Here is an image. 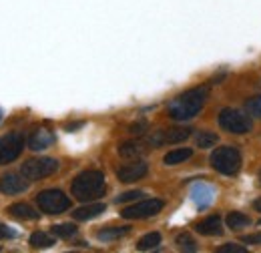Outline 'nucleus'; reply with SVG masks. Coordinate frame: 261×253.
<instances>
[{
	"label": "nucleus",
	"instance_id": "nucleus-1",
	"mask_svg": "<svg viewBox=\"0 0 261 253\" xmlns=\"http://www.w3.org/2000/svg\"><path fill=\"white\" fill-rule=\"evenodd\" d=\"M207 87H195L185 91L183 95L171 100L169 105V117L173 121H191L193 117L199 115V111L203 109L205 100H207Z\"/></svg>",
	"mask_w": 261,
	"mask_h": 253
},
{
	"label": "nucleus",
	"instance_id": "nucleus-2",
	"mask_svg": "<svg viewBox=\"0 0 261 253\" xmlns=\"http://www.w3.org/2000/svg\"><path fill=\"white\" fill-rule=\"evenodd\" d=\"M105 189H107L105 175L97 169H89V171L79 173L70 185L74 199H79V201H95V199L105 195Z\"/></svg>",
	"mask_w": 261,
	"mask_h": 253
},
{
	"label": "nucleus",
	"instance_id": "nucleus-3",
	"mask_svg": "<svg viewBox=\"0 0 261 253\" xmlns=\"http://www.w3.org/2000/svg\"><path fill=\"white\" fill-rule=\"evenodd\" d=\"M36 205L46 215H61L70 209V199L61 189H44L36 195Z\"/></svg>",
	"mask_w": 261,
	"mask_h": 253
},
{
	"label": "nucleus",
	"instance_id": "nucleus-4",
	"mask_svg": "<svg viewBox=\"0 0 261 253\" xmlns=\"http://www.w3.org/2000/svg\"><path fill=\"white\" fill-rule=\"evenodd\" d=\"M61 163L53 157H36L27 161L22 167H20V173L29 179V181H40V179H46L50 175H55L59 171Z\"/></svg>",
	"mask_w": 261,
	"mask_h": 253
},
{
	"label": "nucleus",
	"instance_id": "nucleus-5",
	"mask_svg": "<svg viewBox=\"0 0 261 253\" xmlns=\"http://www.w3.org/2000/svg\"><path fill=\"white\" fill-rule=\"evenodd\" d=\"M211 165L221 175H235L241 169V153L235 147H221V149L213 151Z\"/></svg>",
	"mask_w": 261,
	"mask_h": 253
},
{
	"label": "nucleus",
	"instance_id": "nucleus-6",
	"mask_svg": "<svg viewBox=\"0 0 261 253\" xmlns=\"http://www.w3.org/2000/svg\"><path fill=\"white\" fill-rule=\"evenodd\" d=\"M217 123L221 129H225L227 133H233V135H245L253 129V121L237 109H223L217 117Z\"/></svg>",
	"mask_w": 261,
	"mask_h": 253
},
{
	"label": "nucleus",
	"instance_id": "nucleus-7",
	"mask_svg": "<svg viewBox=\"0 0 261 253\" xmlns=\"http://www.w3.org/2000/svg\"><path fill=\"white\" fill-rule=\"evenodd\" d=\"M163 199H143V201H137L129 207H125L121 211V217L123 219H149V217L159 215L163 211Z\"/></svg>",
	"mask_w": 261,
	"mask_h": 253
},
{
	"label": "nucleus",
	"instance_id": "nucleus-8",
	"mask_svg": "<svg viewBox=\"0 0 261 253\" xmlns=\"http://www.w3.org/2000/svg\"><path fill=\"white\" fill-rule=\"evenodd\" d=\"M24 149V137L22 133H8L0 137V165H8L20 157Z\"/></svg>",
	"mask_w": 261,
	"mask_h": 253
},
{
	"label": "nucleus",
	"instance_id": "nucleus-9",
	"mask_svg": "<svg viewBox=\"0 0 261 253\" xmlns=\"http://www.w3.org/2000/svg\"><path fill=\"white\" fill-rule=\"evenodd\" d=\"M191 129L189 127H175V129H163V131H157L153 133L147 143L151 147H161V145H173V143H181L185 139L191 137Z\"/></svg>",
	"mask_w": 261,
	"mask_h": 253
},
{
	"label": "nucleus",
	"instance_id": "nucleus-10",
	"mask_svg": "<svg viewBox=\"0 0 261 253\" xmlns=\"http://www.w3.org/2000/svg\"><path fill=\"white\" fill-rule=\"evenodd\" d=\"M147 173H149V165L145 161H135V163H129V165H123L117 171V179L121 183H135V181L143 179Z\"/></svg>",
	"mask_w": 261,
	"mask_h": 253
},
{
	"label": "nucleus",
	"instance_id": "nucleus-11",
	"mask_svg": "<svg viewBox=\"0 0 261 253\" xmlns=\"http://www.w3.org/2000/svg\"><path fill=\"white\" fill-rule=\"evenodd\" d=\"M29 189V179L20 173H6L2 179H0V191L6 193V195H18V193H24Z\"/></svg>",
	"mask_w": 261,
	"mask_h": 253
},
{
	"label": "nucleus",
	"instance_id": "nucleus-12",
	"mask_svg": "<svg viewBox=\"0 0 261 253\" xmlns=\"http://www.w3.org/2000/svg\"><path fill=\"white\" fill-rule=\"evenodd\" d=\"M53 143H55V135L50 131H46V129H36L34 133H31V137H29V147L33 151H44Z\"/></svg>",
	"mask_w": 261,
	"mask_h": 253
},
{
	"label": "nucleus",
	"instance_id": "nucleus-13",
	"mask_svg": "<svg viewBox=\"0 0 261 253\" xmlns=\"http://www.w3.org/2000/svg\"><path fill=\"white\" fill-rule=\"evenodd\" d=\"M195 231L201 235H221L223 233V221H221L219 215H209V217L195 223Z\"/></svg>",
	"mask_w": 261,
	"mask_h": 253
},
{
	"label": "nucleus",
	"instance_id": "nucleus-14",
	"mask_svg": "<svg viewBox=\"0 0 261 253\" xmlns=\"http://www.w3.org/2000/svg\"><path fill=\"white\" fill-rule=\"evenodd\" d=\"M105 209H107L105 203H89V205H85V207H79V209L72 213V217H74L76 221H89V219L98 217Z\"/></svg>",
	"mask_w": 261,
	"mask_h": 253
},
{
	"label": "nucleus",
	"instance_id": "nucleus-15",
	"mask_svg": "<svg viewBox=\"0 0 261 253\" xmlns=\"http://www.w3.org/2000/svg\"><path fill=\"white\" fill-rule=\"evenodd\" d=\"M6 213H8L10 217H14V219H27V221L38 219V211H34L33 207L27 205V203H12V205L6 209Z\"/></svg>",
	"mask_w": 261,
	"mask_h": 253
},
{
	"label": "nucleus",
	"instance_id": "nucleus-16",
	"mask_svg": "<svg viewBox=\"0 0 261 253\" xmlns=\"http://www.w3.org/2000/svg\"><path fill=\"white\" fill-rule=\"evenodd\" d=\"M145 151H147V149H145V143H143V141H137V139L125 141V143L119 145V155L125 159L139 157V155H143Z\"/></svg>",
	"mask_w": 261,
	"mask_h": 253
},
{
	"label": "nucleus",
	"instance_id": "nucleus-17",
	"mask_svg": "<svg viewBox=\"0 0 261 253\" xmlns=\"http://www.w3.org/2000/svg\"><path fill=\"white\" fill-rule=\"evenodd\" d=\"M129 231H130L129 225H125V227H102L97 233V237L100 241H115V239L127 235Z\"/></svg>",
	"mask_w": 261,
	"mask_h": 253
},
{
	"label": "nucleus",
	"instance_id": "nucleus-18",
	"mask_svg": "<svg viewBox=\"0 0 261 253\" xmlns=\"http://www.w3.org/2000/svg\"><path fill=\"white\" fill-rule=\"evenodd\" d=\"M191 157H193V149L183 147V149H173V151H169L163 157V163L165 165H179V163H183V161H187V159H191Z\"/></svg>",
	"mask_w": 261,
	"mask_h": 253
},
{
	"label": "nucleus",
	"instance_id": "nucleus-19",
	"mask_svg": "<svg viewBox=\"0 0 261 253\" xmlns=\"http://www.w3.org/2000/svg\"><path fill=\"white\" fill-rule=\"evenodd\" d=\"M159 245H161V233L153 231V233H147V235H143V237L139 239L137 249H139V251H149V249H155V247H159Z\"/></svg>",
	"mask_w": 261,
	"mask_h": 253
},
{
	"label": "nucleus",
	"instance_id": "nucleus-20",
	"mask_svg": "<svg viewBox=\"0 0 261 253\" xmlns=\"http://www.w3.org/2000/svg\"><path fill=\"white\" fill-rule=\"evenodd\" d=\"M225 221H227L229 229H233V231L251 225V219H249L245 213H239V211H231V213H227V219H225Z\"/></svg>",
	"mask_w": 261,
	"mask_h": 253
},
{
	"label": "nucleus",
	"instance_id": "nucleus-21",
	"mask_svg": "<svg viewBox=\"0 0 261 253\" xmlns=\"http://www.w3.org/2000/svg\"><path fill=\"white\" fill-rule=\"evenodd\" d=\"M31 245H33L34 249H46V247L55 245V237H50L44 231H34L33 235H31Z\"/></svg>",
	"mask_w": 261,
	"mask_h": 253
},
{
	"label": "nucleus",
	"instance_id": "nucleus-22",
	"mask_svg": "<svg viewBox=\"0 0 261 253\" xmlns=\"http://www.w3.org/2000/svg\"><path fill=\"white\" fill-rule=\"evenodd\" d=\"M219 143V135L217 133H211V131H203V133H199V137H197V147L199 149H211V147H215Z\"/></svg>",
	"mask_w": 261,
	"mask_h": 253
},
{
	"label": "nucleus",
	"instance_id": "nucleus-23",
	"mask_svg": "<svg viewBox=\"0 0 261 253\" xmlns=\"http://www.w3.org/2000/svg\"><path fill=\"white\" fill-rule=\"evenodd\" d=\"M175 243L179 245V249H181V251H195V249H197L195 239H193V237H191L187 231L179 233V235L175 237Z\"/></svg>",
	"mask_w": 261,
	"mask_h": 253
},
{
	"label": "nucleus",
	"instance_id": "nucleus-24",
	"mask_svg": "<svg viewBox=\"0 0 261 253\" xmlns=\"http://www.w3.org/2000/svg\"><path fill=\"white\" fill-rule=\"evenodd\" d=\"M50 231H53V235H57V237H72V235H76V227L72 225V223H61V225H53L50 227Z\"/></svg>",
	"mask_w": 261,
	"mask_h": 253
},
{
	"label": "nucleus",
	"instance_id": "nucleus-25",
	"mask_svg": "<svg viewBox=\"0 0 261 253\" xmlns=\"http://www.w3.org/2000/svg\"><path fill=\"white\" fill-rule=\"evenodd\" d=\"M211 197H213V191L209 189V187H205V185H201V187L195 191V199L201 207L209 205V203H211Z\"/></svg>",
	"mask_w": 261,
	"mask_h": 253
},
{
	"label": "nucleus",
	"instance_id": "nucleus-26",
	"mask_svg": "<svg viewBox=\"0 0 261 253\" xmlns=\"http://www.w3.org/2000/svg\"><path fill=\"white\" fill-rule=\"evenodd\" d=\"M247 111L253 115V117H257V119H261V95L253 96V98H249L247 100Z\"/></svg>",
	"mask_w": 261,
	"mask_h": 253
},
{
	"label": "nucleus",
	"instance_id": "nucleus-27",
	"mask_svg": "<svg viewBox=\"0 0 261 253\" xmlns=\"http://www.w3.org/2000/svg\"><path fill=\"white\" fill-rule=\"evenodd\" d=\"M139 197H143V191H129V193L119 195V197H117V203H129V201H135V199H139Z\"/></svg>",
	"mask_w": 261,
	"mask_h": 253
},
{
	"label": "nucleus",
	"instance_id": "nucleus-28",
	"mask_svg": "<svg viewBox=\"0 0 261 253\" xmlns=\"http://www.w3.org/2000/svg\"><path fill=\"white\" fill-rule=\"evenodd\" d=\"M217 251L219 253H247V247H243V245H235V243H227V245L219 247Z\"/></svg>",
	"mask_w": 261,
	"mask_h": 253
},
{
	"label": "nucleus",
	"instance_id": "nucleus-29",
	"mask_svg": "<svg viewBox=\"0 0 261 253\" xmlns=\"http://www.w3.org/2000/svg\"><path fill=\"white\" fill-rule=\"evenodd\" d=\"M133 135H143L145 131H147V121H139V123H135V125H130L129 129Z\"/></svg>",
	"mask_w": 261,
	"mask_h": 253
},
{
	"label": "nucleus",
	"instance_id": "nucleus-30",
	"mask_svg": "<svg viewBox=\"0 0 261 253\" xmlns=\"http://www.w3.org/2000/svg\"><path fill=\"white\" fill-rule=\"evenodd\" d=\"M261 235H245L243 237V243H259Z\"/></svg>",
	"mask_w": 261,
	"mask_h": 253
},
{
	"label": "nucleus",
	"instance_id": "nucleus-31",
	"mask_svg": "<svg viewBox=\"0 0 261 253\" xmlns=\"http://www.w3.org/2000/svg\"><path fill=\"white\" fill-rule=\"evenodd\" d=\"M0 235H6V237H14V231H8V227L0 225Z\"/></svg>",
	"mask_w": 261,
	"mask_h": 253
},
{
	"label": "nucleus",
	"instance_id": "nucleus-32",
	"mask_svg": "<svg viewBox=\"0 0 261 253\" xmlns=\"http://www.w3.org/2000/svg\"><path fill=\"white\" fill-rule=\"evenodd\" d=\"M253 209H255L257 213H261V197H257V199L253 201Z\"/></svg>",
	"mask_w": 261,
	"mask_h": 253
},
{
	"label": "nucleus",
	"instance_id": "nucleus-33",
	"mask_svg": "<svg viewBox=\"0 0 261 253\" xmlns=\"http://www.w3.org/2000/svg\"><path fill=\"white\" fill-rule=\"evenodd\" d=\"M259 183H261V173H259Z\"/></svg>",
	"mask_w": 261,
	"mask_h": 253
}]
</instances>
